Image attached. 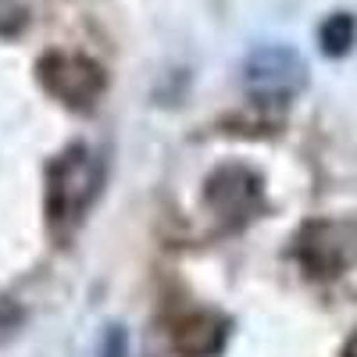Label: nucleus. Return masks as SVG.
<instances>
[{
	"mask_svg": "<svg viewBox=\"0 0 357 357\" xmlns=\"http://www.w3.org/2000/svg\"><path fill=\"white\" fill-rule=\"evenodd\" d=\"M100 190V161L89 146H72L47 168V218L54 232H68L89 211Z\"/></svg>",
	"mask_w": 357,
	"mask_h": 357,
	"instance_id": "1",
	"label": "nucleus"
},
{
	"mask_svg": "<svg viewBox=\"0 0 357 357\" xmlns=\"http://www.w3.org/2000/svg\"><path fill=\"white\" fill-rule=\"evenodd\" d=\"M40 86L50 97H57L68 107H93V100H100L104 93V68L97 61H89L82 54H68V50H50L40 57Z\"/></svg>",
	"mask_w": 357,
	"mask_h": 357,
	"instance_id": "2",
	"label": "nucleus"
},
{
	"mask_svg": "<svg viewBox=\"0 0 357 357\" xmlns=\"http://www.w3.org/2000/svg\"><path fill=\"white\" fill-rule=\"evenodd\" d=\"M247 89L261 104H282L293 93H301L307 82V65L301 54H293L289 47H261L247 57L243 68Z\"/></svg>",
	"mask_w": 357,
	"mask_h": 357,
	"instance_id": "3",
	"label": "nucleus"
},
{
	"mask_svg": "<svg viewBox=\"0 0 357 357\" xmlns=\"http://www.w3.org/2000/svg\"><path fill=\"white\" fill-rule=\"evenodd\" d=\"M357 254V232L347 222H307L296 232V261L307 268L314 279H333L354 261Z\"/></svg>",
	"mask_w": 357,
	"mask_h": 357,
	"instance_id": "4",
	"label": "nucleus"
},
{
	"mask_svg": "<svg viewBox=\"0 0 357 357\" xmlns=\"http://www.w3.org/2000/svg\"><path fill=\"white\" fill-rule=\"evenodd\" d=\"M207 204H211L215 215L225 218L229 225H240L261 207V178L243 165L218 168L207 178Z\"/></svg>",
	"mask_w": 357,
	"mask_h": 357,
	"instance_id": "5",
	"label": "nucleus"
},
{
	"mask_svg": "<svg viewBox=\"0 0 357 357\" xmlns=\"http://www.w3.org/2000/svg\"><path fill=\"white\" fill-rule=\"evenodd\" d=\"M172 347L178 357H215L225 347V321L211 311H190L175 318Z\"/></svg>",
	"mask_w": 357,
	"mask_h": 357,
	"instance_id": "6",
	"label": "nucleus"
},
{
	"mask_svg": "<svg viewBox=\"0 0 357 357\" xmlns=\"http://www.w3.org/2000/svg\"><path fill=\"white\" fill-rule=\"evenodd\" d=\"M357 40V18L347 15V11H336L321 22L318 29V43H321V54H329V57H343Z\"/></svg>",
	"mask_w": 357,
	"mask_h": 357,
	"instance_id": "7",
	"label": "nucleus"
},
{
	"mask_svg": "<svg viewBox=\"0 0 357 357\" xmlns=\"http://www.w3.org/2000/svg\"><path fill=\"white\" fill-rule=\"evenodd\" d=\"M126 354H129V343H126L122 329H118V325H111L107 340L100 343V357H126Z\"/></svg>",
	"mask_w": 357,
	"mask_h": 357,
	"instance_id": "8",
	"label": "nucleus"
},
{
	"mask_svg": "<svg viewBox=\"0 0 357 357\" xmlns=\"http://www.w3.org/2000/svg\"><path fill=\"white\" fill-rule=\"evenodd\" d=\"M343 357H357V336L347 343V350H343Z\"/></svg>",
	"mask_w": 357,
	"mask_h": 357,
	"instance_id": "9",
	"label": "nucleus"
}]
</instances>
